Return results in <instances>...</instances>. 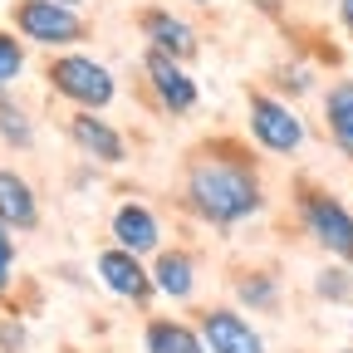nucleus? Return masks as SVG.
I'll return each instance as SVG.
<instances>
[{
  "label": "nucleus",
  "mask_w": 353,
  "mask_h": 353,
  "mask_svg": "<svg viewBox=\"0 0 353 353\" xmlns=\"http://www.w3.org/2000/svg\"><path fill=\"white\" fill-rule=\"evenodd\" d=\"M324 123H329L334 148L353 162V79L329 83V94H324Z\"/></svg>",
  "instance_id": "obj_9"
},
{
  "label": "nucleus",
  "mask_w": 353,
  "mask_h": 353,
  "mask_svg": "<svg viewBox=\"0 0 353 353\" xmlns=\"http://www.w3.org/2000/svg\"><path fill=\"white\" fill-rule=\"evenodd\" d=\"M10 265H15V250H10V236H6V221H0V290L10 285Z\"/></svg>",
  "instance_id": "obj_20"
},
{
  "label": "nucleus",
  "mask_w": 353,
  "mask_h": 353,
  "mask_svg": "<svg viewBox=\"0 0 353 353\" xmlns=\"http://www.w3.org/2000/svg\"><path fill=\"white\" fill-rule=\"evenodd\" d=\"M15 25L30 39H39V44H69V39L83 34L79 15L69 6H54V0H20V6H15Z\"/></svg>",
  "instance_id": "obj_5"
},
{
  "label": "nucleus",
  "mask_w": 353,
  "mask_h": 353,
  "mask_svg": "<svg viewBox=\"0 0 353 353\" xmlns=\"http://www.w3.org/2000/svg\"><path fill=\"white\" fill-rule=\"evenodd\" d=\"M0 132L10 138V148H30V123L15 113V103H0Z\"/></svg>",
  "instance_id": "obj_18"
},
{
  "label": "nucleus",
  "mask_w": 353,
  "mask_h": 353,
  "mask_svg": "<svg viewBox=\"0 0 353 353\" xmlns=\"http://www.w3.org/2000/svg\"><path fill=\"white\" fill-rule=\"evenodd\" d=\"M157 285H162L172 299H187V294L196 290V270H192V260H187V255H176V250L157 255Z\"/></svg>",
  "instance_id": "obj_15"
},
{
  "label": "nucleus",
  "mask_w": 353,
  "mask_h": 353,
  "mask_svg": "<svg viewBox=\"0 0 353 353\" xmlns=\"http://www.w3.org/2000/svg\"><path fill=\"white\" fill-rule=\"evenodd\" d=\"M143 343H148V353H206L201 334H192L187 324H172V319H152L143 329Z\"/></svg>",
  "instance_id": "obj_14"
},
{
  "label": "nucleus",
  "mask_w": 353,
  "mask_h": 353,
  "mask_svg": "<svg viewBox=\"0 0 353 353\" xmlns=\"http://www.w3.org/2000/svg\"><path fill=\"white\" fill-rule=\"evenodd\" d=\"M250 132H255V143L265 148V152H275V157H294L299 148H304V118L290 108V103H280V99H265V94H255L250 99Z\"/></svg>",
  "instance_id": "obj_3"
},
{
  "label": "nucleus",
  "mask_w": 353,
  "mask_h": 353,
  "mask_svg": "<svg viewBox=\"0 0 353 353\" xmlns=\"http://www.w3.org/2000/svg\"><path fill=\"white\" fill-rule=\"evenodd\" d=\"M50 79H54V88H59L64 99H74V103H83V108H103V103H113V74H108L99 59H83V54L54 59Z\"/></svg>",
  "instance_id": "obj_4"
},
{
  "label": "nucleus",
  "mask_w": 353,
  "mask_h": 353,
  "mask_svg": "<svg viewBox=\"0 0 353 353\" xmlns=\"http://www.w3.org/2000/svg\"><path fill=\"white\" fill-rule=\"evenodd\" d=\"M99 280L113 290V294H123V299H132V304H148L152 299V280H148V265H138V250H103L99 255Z\"/></svg>",
  "instance_id": "obj_6"
},
{
  "label": "nucleus",
  "mask_w": 353,
  "mask_h": 353,
  "mask_svg": "<svg viewBox=\"0 0 353 353\" xmlns=\"http://www.w3.org/2000/svg\"><path fill=\"white\" fill-rule=\"evenodd\" d=\"M148 79L157 83L167 113H192V108H196V83H192V74H187L182 64H176V54L148 50Z\"/></svg>",
  "instance_id": "obj_7"
},
{
  "label": "nucleus",
  "mask_w": 353,
  "mask_h": 353,
  "mask_svg": "<svg viewBox=\"0 0 353 353\" xmlns=\"http://www.w3.org/2000/svg\"><path fill=\"white\" fill-rule=\"evenodd\" d=\"M299 211H304V231L324 255L353 265V211L329 196V192H299Z\"/></svg>",
  "instance_id": "obj_2"
},
{
  "label": "nucleus",
  "mask_w": 353,
  "mask_h": 353,
  "mask_svg": "<svg viewBox=\"0 0 353 353\" xmlns=\"http://www.w3.org/2000/svg\"><path fill=\"white\" fill-rule=\"evenodd\" d=\"M143 30H148V39H152V50H167V54H192L196 50V34L176 20V15H167V10H148L143 15Z\"/></svg>",
  "instance_id": "obj_13"
},
{
  "label": "nucleus",
  "mask_w": 353,
  "mask_h": 353,
  "mask_svg": "<svg viewBox=\"0 0 353 353\" xmlns=\"http://www.w3.org/2000/svg\"><path fill=\"white\" fill-rule=\"evenodd\" d=\"M192 206L216 221V226H236V221L260 211V182L241 167V162H201L192 167Z\"/></svg>",
  "instance_id": "obj_1"
},
{
  "label": "nucleus",
  "mask_w": 353,
  "mask_h": 353,
  "mask_svg": "<svg viewBox=\"0 0 353 353\" xmlns=\"http://www.w3.org/2000/svg\"><path fill=\"white\" fill-rule=\"evenodd\" d=\"M339 20H343V30L353 34V0H339Z\"/></svg>",
  "instance_id": "obj_21"
},
{
  "label": "nucleus",
  "mask_w": 353,
  "mask_h": 353,
  "mask_svg": "<svg viewBox=\"0 0 353 353\" xmlns=\"http://www.w3.org/2000/svg\"><path fill=\"white\" fill-rule=\"evenodd\" d=\"M348 290H353V280H348V265H343V260H339V265H329V270L319 275V294H324V299H339V304H343V299H348Z\"/></svg>",
  "instance_id": "obj_17"
},
{
  "label": "nucleus",
  "mask_w": 353,
  "mask_h": 353,
  "mask_svg": "<svg viewBox=\"0 0 353 353\" xmlns=\"http://www.w3.org/2000/svg\"><path fill=\"white\" fill-rule=\"evenodd\" d=\"M69 132H74V143H79L88 157H99V162H123V138H118L108 123H99L94 113H79V118L69 123Z\"/></svg>",
  "instance_id": "obj_12"
},
{
  "label": "nucleus",
  "mask_w": 353,
  "mask_h": 353,
  "mask_svg": "<svg viewBox=\"0 0 353 353\" xmlns=\"http://www.w3.org/2000/svg\"><path fill=\"white\" fill-rule=\"evenodd\" d=\"M0 221H6V226H20V231H34V221H39L30 182L15 176V172H6V167H0Z\"/></svg>",
  "instance_id": "obj_10"
},
{
  "label": "nucleus",
  "mask_w": 353,
  "mask_h": 353,
  "mask_svg": "<svg viewBox=\"0 0 353 353\" xmlns=\"http://www.w3.org/2000/svg\"><path fill=\"white\" fill-rule=\"evenodd\" d=\"M343 353H353V348H343Z\"/></svg>",
  "instance_id": "obj_23"
},
{
  "label": "nucleus",
  "mask_w": 353,
  "mask_h": 353,
  "mask_svg": "<svg viewBox=\"0 0 353 353\" xmlns=\"http://www.w3.org/2000/svg\"><path fill=\"white\" fill-rule=\"evenodd\" d=\"M201 339L211 353H265V339L231 309H211L201 319Z\"/></svg>",
  "instance_id": "obj_8"
},
{
  "label": "nucleus",
  "mask_w": 353,
  "mask_h": 353,
  "mask_svg": "<svg viewBox=\"0 0 353 353\" xmlns=\"http://www.w3.org/2000/svg\"><path fill=\"white\" fill-rule=\"evenodd\" d=\"M241 294L255 304V309H275V299H280V290H275V280H260V275H250L245 285H241Z\"/></svg>",
  "instance_id": "obj_19"
},
{
  "label": "nucleus",
  "mask_w": 353,
  "mask_h": 353,
  "mask_svg": "<svg viewBox=\"0 0 353 353\" xmlns=\"http://www.w3.org/2000/svg\"><path fill=\"white\" fill-rule=\"evenodd\" d=\"M69 6H79V0H69Z\"/></svg>",
  "instance_id": "obj_22"
},
{
  "label": "nucleus",
  "mask_w": 353,
  "mask_h": 353,
  "mask_svg": "<svg viewBox=\"0 0 353 353\" xmlns=\"http://www.w3.org/2000/svg\"><path fill=\"white\" fill-rule=\"evenodd\" d=\"M20 69H25V50H20L10 34H0V88L15 83V79H20Z\"/></svg>",
  "instance_id": "obj_16"
},
{
  "label": "nucleus",
  "mask_w": 353,
  "mask_h": 353,
  "mask_svg": "<svg viewBox=\"0 0 353 353\" xmlns=\"http://www.w3.org/2000/svg\"><path fill=\"white\" fill-rule=\"evenodd\" d=\"M113 236H118V245H128V250H157V236H162V226H157V216L148 211V206H118V216H113Z\"/></svg>",
  "instance_id": "obj_11"
}]
</instances>
